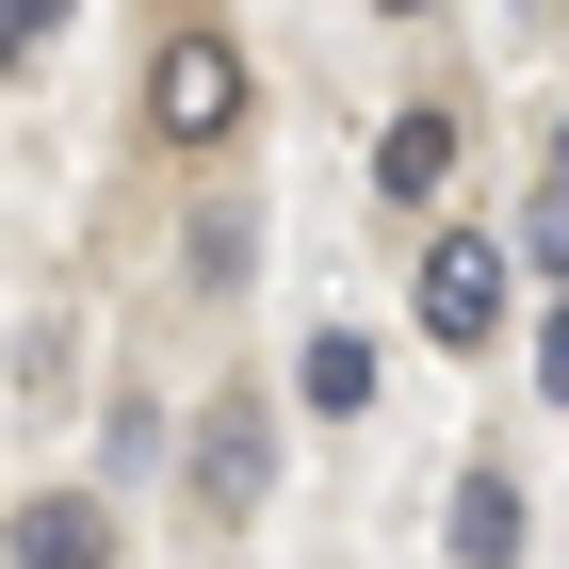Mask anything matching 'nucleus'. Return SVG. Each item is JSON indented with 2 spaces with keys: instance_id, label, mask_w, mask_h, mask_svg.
<instances>
[{
  "instance_id": "obj_2",
  "label": "nucleus",
  "mask_w": 569,
  "mask_h": 569,
  "mask_svg": "<svg viewBox=\"0 0 569 569\" xmlns=\"http://www.w3.org/2000/svg\"><path fill=\"white\" fill-rule=\"evenodd\" d=\"M277 488V407L261 391H212L196 407V505H261Z\"/></svg>"
},
{
  "instance_id": "obj_6",
  "label": "nucleus",
  "mask_w": 569,
  "mask_h": 569,
  "mask_svg": "<svg viewBox=\"0 0 569 569\" xmlns=\"http://www.w3.org/2000/svg\"><path fill=\"white\" fill-rule=\"evenodd\" d=\"M293 391H309V407H342V423H358V407H375V326H309Z\"/></svg>"
},
{
  "instance_id": "obj_11",
  "label": "nucleus",
  "mask_w": 569,
  "mask_h": 569,
  "mask_svg": "<svg viewBox=\"0 0 569 569\" xmlns=\"http://www.w3.org/2000/svg\"><path fill=\"white\" fill-rule=\"evenodd\" d=\"M375 17H423V0H375Z\"/></svg>"
},
{
  "instance_id": "obj_5",
  "label": "nucleus",
  "mask_w": 569,
  "mask_h": 569,
  "mask_svg": "<svg viewBox=\"0 0 569 569\" xmlns=\"http://www.w3.org/2000/svg\"><path fill=\"white\" fill-rule=\"evenodd\" d=\"M439 179H456V114H391V131H375V196H439Z\"/></svg>"
},
{
  "instance_id": "obj_10",
  "label": "nucleus",
  "mask_w": 569,
  "mask_h": 569,
  "mask_svg": "<svg viewBox=\"0 0 569 569\" xmlns=\"http://www.w3.org/2000/svg\"><path fill=\"white\" fill-rule=\"evenodd\" d=\"M553 212H569V131H553Z\"/></svg>"
},
{
  "instance_id": "obj_4",
  "label": "nucleus",
  "mask_w": 569,
  "mask_h": 569,
  "mask_svg": "<svg viewBox=\"0 0 569 569\" xmlns=\"http://www.w3.org/2000/svg\"><path fill=\"white\" fill-rule=\"evenodd\" d=\"M17 569H114V521L82 488H49V505H17Z\"/></svg>"
},
{
  "instance_id": "obj_1",
  "label": "nucleus",
  "mask_w": 569,
  "mask_h": 569,
  "mask_svg": "<svg viewBox=\"0 0 569 569\" xmlns=\"http://www.w3.org/2000/svg\"><path fill=\"white\" fill-rule=\"evenodd\" d=\"M147 131H163V147H228V131H244V49H228V33H163Z\"/></svg>"
},
{
  "instance_id": "obj_9",
  "label": "nucleus",
  "mask_w": 569,
  "mask_h": 569,
  "mask_svg": "<svg viewBox=\"0 0 569 569\" xmlns=\"http://www.w3.org/2000/svg\"><path fill=\"white\" fill-rule=\"evenodd\" d=\"M537 391H569V293H553V326H537Z\"/></svg>"
},
{
  "instance_id": "obj_8",
  "label": "nucleus",
  "mask_w": 569,
  "mask_h": 569,
  "mask_svg": "<svg viewBox=\"0 0 569 569\" xmlns=\"http://www.w3.org/2000/svg\"><path fill=\"white\" fill-rule=\"evenodd\" d=\"M49 33H66V0H0V66H33Z\"/></svg>"
},
{
  "instance_id": "obj_12",
  "label": "nucleus",
  "mask_w": 569,
  "mask_h": 569,
  "mask_svg": "<svg viewBox=\"0 0 569 569\" xmlns=\"http://www.w3.org/2000/svg\"><path fill=\"white\" fill-rule=\"evenodd\" d=\"M521 17H569V0H521Z\"/></svg>"
},
{
  "instance_id": "obj_7",
  "label": "nucleus",
  "mask_w": 569,
  "mask_h": 569,
  "mask_svg": "<svg viewBox=\"0 0 569 569\" xmlns=\"http://www.w3.org/2000/svg\"><path fill=\"white\" fill-rule=\"evenodd\" d=\"M456 569H521V488H505V472L456 488Z\"/></svg>"
},
{
  "instance_id": "obj_3",
  "label": "nucleus",
  "mask_w": 569,
  "mask_h": 569,
  "mask_svg": "<svg viewBox=\"0 0 569 569\" xmlns=\"http://www.w3.org/2000/svg\"><path fill=\"white\" fill-rule=\"evenodd\" d=\"M488 326H505V244H488V228H472V244H423V342L472 358Z\"/></svg>"
}]
</instances>
